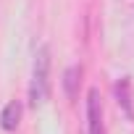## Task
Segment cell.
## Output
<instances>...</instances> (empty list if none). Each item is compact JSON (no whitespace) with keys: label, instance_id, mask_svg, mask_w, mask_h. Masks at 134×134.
<instances>
[{"label":"cell","instance_id":"6da1fadb","mask_svg":"<svg viewBox=\"0 0 134 134\" xmlns=\"http://www.w3.org/2000/svg\"><path fill=\"white\" fill-rule=\"evenodd\" d=\"M50 95V50L42 45L34 55V69H32V84H29V100L32 105H42Z\"/></svg>","mask_w":134,"mask_h":134},{"label":"cell","instance_id":"5b68a950","mask_svg":"<svg viewBox=\"0 0 134 134\" xmlns=\"http://www.w3.org/2000/svg\"><path fill=\"white\" fill-rule=\"evenodd\" d=\"M116 97H118V105L126 110L129 118H134V110H131V100H129V79H121L116 84Z\"/></svg>","mask_w":134,"mask_h":134},{"label":"cell","instance_id":"277c9868","mask_svg":"<svg viewBox=\"0 0 134 134\" xmlns=\"http://www.w3.org/2000/svg\"><path fill=\"white\" fill-rule=\"evenodd\" d=\"M79 79H82V66H71V69L63 74V87H66L69 100L76 97V84H79Z\"/></svg>","mask_w":134,"mask_h":134},{"label":"cell","instance_id":"3957f363","mask_svg":"<svg viewBox=\"0 0 134 134\" xmlns=\"http://www.w3.org/2000/svg\"><path fill=\"white\" fill-rule=\"evenodd\" d=\"M19 121H21V103L19 100H11L3 113H0V126H3L5 131H16L19 129Z\"/></svg>","mask_w":134,"mask_h":134},{"label":"cell","instance_id":"7a4b0ae2","mask_svg":"<svg viewBox=\"0 0 134 134\" xmlns=\"http://www.w3.org/2000/svg\"><path fill=\"white\" fill-rule=\"evenodd\" d=\"M87 129H90V134H105L103 103H100V92L95 87L87 92Z\"/></svg>","mask_w":134,"mask_h":134}]
</instances>
